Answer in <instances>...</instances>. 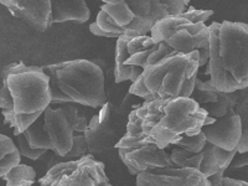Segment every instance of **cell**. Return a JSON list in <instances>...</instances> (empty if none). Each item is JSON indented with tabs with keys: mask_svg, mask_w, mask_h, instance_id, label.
Masks as SVG:
<instances>
[{
	"mask_svg": "<svg viewBox=\"0 0 248 186\" xmlns=\"http://www.w3.org/2000/svg\"><path fill=\"white\" fill-rule=\"evenodd\" d=\"M248 164V156H247V153H243V154H240V158H237L231 161V165L232 168H236V169H238V168H243L246 167Z\"/></svg>",
	"mask_w": 248,
	"mask_h": 186,
	"instance_id": "f546056e",
	"label": "cell"
},
{
	"mask_svg": "<svg viewBox=\"0 0 248 186\" xmlns=\"http://www.w3.org/2000/svg\"><path fill=\"white\" fill-rule=\"evenodd\" d=\"M199 52L165 57L144 70L132 83L130 94L147 102L190 98L198 78Z\"/></svg>",
	"mask_w": 248,
	"mask_h": 186,
	"instance_id": "7a4b0ae2",
	"label": "cell"
},
{
	"mask_svg": "<svg viewBox=\"0 0 248 186\" xmlns=\"http://www.w3.org/2000/svg\"><path fill=\"white\" fill-rule=\"evenodd\" d=\"M149 36L155 44L167 45L175 55L199 52V67L209 61L210 35L206 24H194L183 15L169 16L159 20Z\"/></svg>",
	"mask_w": 248,
	"mask_h": 186,
	"instance_id": "ba28073f",
	"label": "cell"
},
{
	"mask_svg": "<svg viewBox=\"0 0 248 186\" xmlns=\"http://www.w3.org/2000/svg\"><path fill=\"white\" fill-rule=\"evenodd\" d=\"M17 164H20V154L14 140L0 134V179Z\"/></svg>",
	"mask_w": 248,
	"mask_h": 186,
	"instance_id": "ac0fdd59",
	"label": "cell"
},
{
	"mask_svg": "<svg viewBox=\"0 0 248 186\" xmlns=\"http://www.w3.org/2000/svg\"><path fill=\"white\" fill-rule=\"evenodd\" d=\"M141 128L159 149L164 150L180 137H192L201 132L206 112L191 98L144 101Z\"/></svg>",
	"mask_w": 248,
	"mask_h": 186,
	"instance_id": "3957f363",
	"label": "cell"
},
{
	"mask_svg": "<svg viewBox=\"0 0 248 186\" xmlns=\"http://www.w3.org/2000/svg\"><path fill=\"white\" fill-rule=\"evenodd\" d=\"M143 114V105L130 110L125 134L116 145L121 160L132 175L155 168H176L170 160V155L165 150L159 149L156 144L145 136L141 128Z\"/></svg>",
	"mask_w": 248,
	"mask_h": 186,
	"instance_id": "8992f818",
	"label": "cell"
},
{
	"mask_svg": "<svg viewBox=\"0 0 248 186\" xmlns=\"http://www.w3.org/2000/svg\"><path fill=\"white\" fill-rule=\"evenodd\" d=\"M214 14L212 10H196V9H190L189 12L183 13V16L185 19H187L189 21L194 24H199V23H203L209 20V17Z\"/></svg>",
	"mask_w": 248,
	"mask_h": 186,
	"instance_id": "83f0119b",
	"label": "cell"
},
{
	"mask_svg": "<svg viewBox=\"0 0 248 186\" xmlns=\"http://www.w3.org/2000/svg\"><path fill=\"white\" fill-rule=\"evenodd\" d=\"M0 4L5 6L13 16L23 20L24 23L40 32H45L52 25L50 0H0Z\"/></svg>",
	"mask_w": 248,
	"mask_h": 186,
	"instance_id": "4fadbf2b",
	"label": "cell"
},
{
	"mask_svg": "<svg viewBox=\"0 0 248 186\" xmlns=\"http://www.w3.org/2000/svg\"><path fill=\"white\" fill-rule=\"evenodd\" d=\"M210 35V83L223 93L241 91L248 86V26L245 23H212Z\"/></svg>",
	"mask_w": 248,
	"mask_h": 186,
	"instance_id": "6da1fadb",
	"label": "cell"
},
{
	"mask_svg": "<svg viewBox=\"0 0 248 186\" xmlns=\"http://www.w3.org/2000/svg\"><path fill=\"white\" fill-rule=\"evenodd\" d=\"M202 160H201L199 171L205 176L206 179L210 178L211 175L216 174L217 171H225L230 167L231 161L236 156L237 152H226L221 148L212 145L210 143H206L202 149Z\"/></svg>",
	"mask_w": 248,
	"mask_h": 186,
	"instance_id": "2e32d148",
	"label": "cell"
},
{
	"mask_svg": "<svg viewBox=\"0 0 248 186\" xmlns=\"http://www.w3.org/2000/svg\"><path fill=\"white\" fill-rule=\"evenodd\" d=\"M223 172H225V171L220 170V171H217L216 174L211 175L210 178H207V181H209V186H222Z\"/></svg>",
	"mask_w": 248,
	"mask_h": 186,
	"instance_id": "f1b7e54d",
	"label": "cell"
},
{
	"mask_svg": "<svg viewBox=\"0 0 248 186\" xmlns=\"http://www.w3.org/2000/svg\"><path fill=\"white\" fill-rule=\"evenodd\" d=\"M51 20L54 23L75 21L83 24L90 20L91 13L85 1H51Z\"/></svg>",
	"mask_w": 248,
	"mask_h": 186,
	"instance_id": "e0dca14e",
	"label": "cell"
},
{
	"mask_svg": "<svg viewBox=\"0 0 248 186\" xmlns=\"http://www.w3.org/2000/svg\"><path fill=\"white\" fill-rule=\"evenodd\" d=\"M241 186H248V184L246 183V181H242V183H241Z\"/></svg>",
	"mask_w": 248,
	"mask_h": 186,
	"instance_id": "d6a6232c",
	"label": "cell"
},
{
	"mask_svg": "<svg viewBox=\"0 0 248 186\" xmlns=\"http://www.w3.org/2000/svg\"><path fill=\"white\" fill-rule=\"evenodd\" d=\"M61 109H62V112H63V114L66 116V118H67L68 123H70V125H71V128H72V130H74V133L75 132H79V133L85 132L86 128H87V125H88V122L85 117L78 116V110H77L76 107L71 106L70 103H65V106H63V107H61Z\"/></svg>",
	"mask_w": 248,
	"mask_h": 186,
	"instance_id": "484cf974",
	"label": "cell"
},
{
	"mask_svg": "<svg viewBox=\"0 0 248 186\" xmlns=\"http://www.w3.org/2000/svg\"><path fill=\"white\" fill-rule=\"evenodd\" d=\"M105 170V163L86 154L79 159L76 170L62 176L60 186H113Z\"/></svg>",
	"mask_w": 248,
	"mask_h": 186,
	"instance_id": "9a60e30c",
	"label": "cell"
},
{
	"mask_svg": "<svg viewBox=\"0 0 248 186\" xmlns=\"http://www.w3.org/2000/svg\"><path fill=\"white\" fill-rule=\"evenodd\" d=\"M0 109L13 116L43 114L51 105L48 78L43 67L16 61L0 71Z\"/></svg>",
	"mask_w": 248,
	"mask_h": 186,
	"instance_id": "277c9868",
	"label": "cell"
},
{
	"mask_svg": "<svg viewBox=\"0 0 248 186\" xmlns=\"http://www.w3.org/2000/svg\"><path fill=\"white\" fill-rule=\"evenodd\" d=\"M190 98L194 99L200 106V108H202L205 106L212 105L217 101V90L212 87L210 81L203 82L201 79L196 78L195 79L194 91H192V94Z\"/></svg>",
	"mask_w": 248,
	"mask_h": 186,
	"instance_id": "44dd1931",
	"label": "cell"
},
{
	"mask_svg": "<svg viewBox=\"0 0 248 186\" xmlns=\"http://www.w3.org/2000/svg\"><path fill=\"white\" fill-rule=\"evenodd\" d=\"M44 127L50 139L51 148L55 155L65 156L72 148L74 144V130L71 128L67 118L63 114L61 108L54 109L47 106L43 113Z\"/></svg>",
	"mask_w": 248,
	"mask_h": 186,
	"instance_id": "5bb4252c",
	"label": "cell"
},
{
	"mask_svg": "<svg viewBox=\"0 0 248 186\" xmlns=\"http://www.w3.org/2000/svg\"><path fill=\"white\" fill-rule=\"evenodd\" d=\"M170 160L176 168H187V169L199 170L201 160H202V153L191 154V153L183 149H174L171 155H170Z\"/></svg>",
	"mask_w": 248,
	"mask_h": 186,
	"instance_id": "603a6c76",
	"label": "cell"
},
{
	"mask_svg": "<svg viewBox=\"0 0 248 186\" xmlns=\"http://www.w3.org/2000/svg\"><path fill=\"white\" fill-rule=\"evenodd\" d=\"M128 118H123L114 109L112 102H107L93 116L83 133L87 152L91 155H103L116 149V145L125 134Z\"/></svg>",
	"mask_w": 248,
	"mask_h": 186,
	"instance_id": "9c48e42d",
	"label": "cell"
},
{
	"mask_svg": "<svg viewBox=\"0 0 248 186\" xmlns=\"http://www.w3.org/2000/svg\"><path fill=\"white\" fill-rule=\"evenodd\" d=\"M215 121H216V119H214V118H211V117L207 116L205 118V121H203V127H206V125H210V124L214 123Z\"/></svg>",
	"mask_w": 248,
	"mask_h": 186,
	"instance_id": "1f68e13d",
	"label": "cell"
},
{
	"mask_svg": "<svg viewBox=\"0 0 248 186\" xmlns=\"http://www.w3.org/2000/svg\"><path fill=\"white\" fill-rule=\"evenodd\" d=\"M16 148L19 150L20 155H24V156L31 159V160H37L40 156H43L46 153V150L44 149H34V148H31L28 144V141H26L24 134L16 136Z\"/></svg>",
	"mask_w": 248,
	"mask_h": 186,
	"instance_id": "4316f807",
	"label": "cell"
},
{
	"mask_svg": "<svg viewBox=\"0 0 248 186\" xmlns=\"http://www.w3.org/2000/svg\"><path fill=\"white\" fill-rule=\"evenodd\" d=\"M86 154H88L87 152V145H86V140H85V137L83 136H74V144H72V148H71L70 152L65 155V156H57L55 155V159L56 160L52 161L50 164V168H52L54 165H57L60 163H66V161H72V160H78L81 159L82 156H85ZM47 169V170H48Z\"/></svg>",
	"mask_w": 248,
	"mask_h": 186,
	"instance_id": "cb8c5ba5",
	"label": "cell"
},
{
	"mask_svg": "<svg viewBox=\"0 0 248 186\" xmlns=\"http://www.w3.org/2000/svg\"><path fill=\"white\" fill-rule=\"evenodd\" d=\"M206 143H207V141H206L203 133L200 132L198 133L196 136L192 137H180L178 140L175 141L174 145H178V147L183 148L184 150L191 153V154H199V153L202 152Z\"/></svg>",
	"mask_w": 248,
	"mask_h": 186,
	"instance_id": "d4e9b609",
	"label": "cell"
},
{
	"mask_svg": "<svg viewBox=\"0 0 248 186\" xmlns=\"http://www.w3.org/2000/svg\"><path fill=\"white\" fill-rule=\"evenodd\" d=\"M248 99L247 97L243 98L242 101L236 106L234 108V113L237 116L240 117L241 121V139L238 141V145L236 148V152L238 154H243V153H247L248 150Z\"/></svg>",
	"mask_w": 248,
	"mask_h": 186,
	"instance_id": "7402d4cb",
	"label": "cell"
},
{
	"mask_svg": "<svg viewBox=\"0 0 248 186\" xmlns=\"http://www.w3.org/2000/svg\"><path fill=\"white\" fill-rule=\"evenodd\" d=\"M174 52L164 44H155L149 35H138L133 31L118 37L114 57V81H137L148 66H152Z\"/></svg>",
	"mask_w": 248,
	"mask_h": 186,
	"instance_id": "52a82bcc",
	"label": "cell"
},
{
	"mask_svg": "<svg viewBox=\"0 0 248 186\" xmlns=\"http://www.w3.org/2000/svg\"><path fill=\"white\" fill-rule=\"evenodd\" d=\"M23 134L31 148H34V149H44L46 152L52 149L50 139L47 137V133H46L45 127H44V119L41 121L40 118H37Z\"/></svg>",
	"mask_w": 248,
	"mask_h": 186,
	"instance_id": "ffe728a7",
	"label": "cell"
},
{
	"mask_svg": "<svg viewBox=\"0 0 248 186\" xmlns=\"http://www.w3.org/2000/svg\"><path fill=\"white\" fill-rule=\"evenodd\" d=\"M242 180H236V179L231 178H223L222 186H241Z\"/></svg>",
	"mask_w": 248,
	"mask_h": 186,
	"instance_id": "4dcf8cb0",
	"label": "cell"
},
{
	"mask_svg": "<svg viewBox=\"0 0 248 186\" xmlns=\"http://www.w3.org/2000/svg\"><path fill=\"white\" fill-rule=\"evenodd\" d=\"M137 186H209V181L199 170L155 168L137 175Z\"/></svg>",
	"mask_w": 248,
	"mask_h": 186,
	"instance_id": "8fae6325",
	"label": "cell"
},
{
	"mask_svg": "<svg viewBox=\"0 0 248 186\" xmlns=\"http://www.w3.org/2000/svg\"><path fill=\"white\" fill-rule=\"evenodd\" d=\"M134 19L136 16L125 1L106 0V3L101 6V12L97 15L96 21L91 24L90 30L97 36L118 39L124 32L129 31Z\"/></svg>",
	"mask_w": 248,
	"mask_h": 186,
	"instance_id": "30bf717a",
	"label": "cell"
},
{
	"mask_svg": "<svg viewBox=\"0 0 248 186\" xmlns=\"http://www.w3.org/2000/svg\"><path fill=\"white\" fill-rule=\"evenodd\" d=\"M6 186H32L36 181V171L34 168L17 164L3 176Z\"/></svg>",
	"mask_w": 248,
	"mask_h": 186,
	"instance_id": "d6986e66",
	"label": "cell"
},
{
	"mask_svg": "<svg viewBox=\"0 0 248 186\" xmlns=\"http://www.w3.org/2000/svg\"><path fill=\"white\" fill-rule=\"evenodd\" d=\"M44 74L54 78L57 88L70 102L92 108L107 103L105 72L88 60H72L43 67Z\"/></svg>",
	"mask_w": 248,
	"mask_h": 186,
	"instance_id": "5b68a950",
	"label": "cell"
},
{
	"mask_svg": "<svg viewBox=\"0 0 248 186\" xmlns=\"http://www.w3.org/2000/svg\"><path fill=\"white\" fill-rule=\"evenodd\" d=\"M207 143L216 145L226 152L236 150L241 139V121L233 109L229 110L225 116L217 118L210 125L201 128Z\"/></svg>",
	"mask_w": 248,
	"mask_h": 186,
	"instance_id": "7c38bea8",
	"label": "cell"
}]
</instances>
